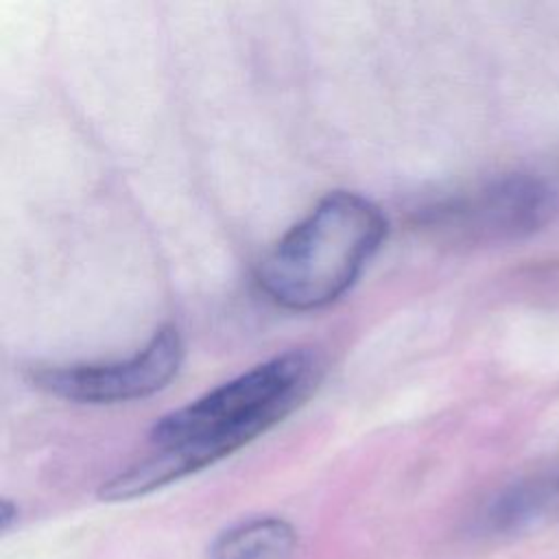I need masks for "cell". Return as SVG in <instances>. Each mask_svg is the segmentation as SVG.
Wrapping results in <instances>:
<instances>
[{
	"label": "cell",
	"instance_id": "cell-1",
	"mask_svg": "<svg viewBox=\"0 0 559 559\" xmlns=\"http://www.w3.org/2000/svg\"><path fill=\"white\" fill-rule=\"evenodd\" d=\"M321 373L314 352L290 349L164 415L151 430L153 450L111 476L100 500L146 496L236 452L308 400Z\"/></svg>",
	"mask_w": 559,
	"mask_h": 559
},
{
	"label": "cell",
	"instance_id": "cell-2",
	"mask_svg": "<svg viewBox=\"0 0 559 559\" xmlns=\"http://www.w3.org/2000/svg\"><path fill=\"white\" fill-rule=\"evenodd\" d=\"M384 236L378 205L356 192H330L266 253L258 284L282 308H323L352 288Z\"/></svg>",
	"mask_w": 559,
	"mask_h": 559
},
{
	"label": "cell",
	"instance_id": "cell-3",
	"mask_svg": "<svg viewBox=\"0 0 559 559\" xmlns=\"http://www.w3.org/2000/svg\"><path fill=\"white\" fill-rule=\"evenodd\" d=\"M555 212L552 190L533 175L511 173L428 210L426 223L467 242L518 240Z\"/></svg>",
	"mask_w": 559,
	"mask_h": 559
},
{
	"label": "cell",
	"instance_id": "cell-4",
	"mask_svg": "<svg viewBox=\"0 0 559 559\" xmlns=\"http://www.w3.org/2000/svg\"><path fill=\"white\" fill-rule=\"evenodd\" d=\"M181 358L183 345L179 332L173 325H164L140 352L124 360L39 367L31 371V382L70 402L116 404L164 389L177 376Z\"/></svg>",
	"mask_w": 559,
	"mask_h": 559
},
{
	"label": "cell",
	"instance_id": "cell-5",
	"mask_svg": "<svg viewBox=\"0 0 559 559\" xmlns=\"http://www.w3.org/2000/svg\"><path fill=\"white\" fill-rule=\"evenodd\" d=\"M297 531L282 518H251L225 528L210 546V559H293Z\"/></svg>",
	"mask_w": 559,
	"mask_h": 559
},
{
	"label": "cell",
	"instance_id": "cell-6",
	"mask_svg": "<svg viewBox=\"0 0 559 559\" xmlns=\"http://www.w3.org/2000/svg\"><path fill=\"white\" fill-rule=\"evenodd\" d=\"M17 515V507L11 504L9 500H2V507H0V524H2V531H7L11 526V520Z\"/></svg>",
	"mask_w": 559,
	"mask_h": 559
}]
</instances>
